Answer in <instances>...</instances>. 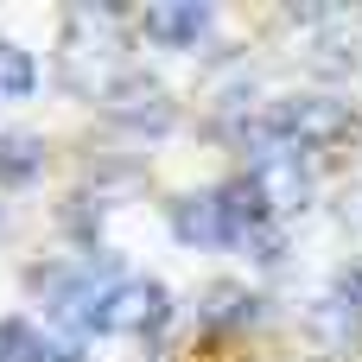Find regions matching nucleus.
Here are the masks:
<instances>
[{"instance_id": "7ed1b4c3", "label": "nucleus", "mask_w": 362, "mask_h": 362, "mask_svg": "<svg viewBox=\"0 0 362 362\" xmlns=\"http://www.w3.org/2000/svg\"><path fill=\"white\" fill-rule=\"evenodd\" d=\"M172 229H178V242H191V248H223V210H216V191H204V197H178V204H172Z\"/></svg>"}, {"instance_id": "6e6552de", "label": "nucleus", "mask_w": 362, "mask_h": 362, "mask_svg": "<svg viewBox=\"0 0 362 362\" xmlns=\"http://www.w3.org/2000/svg\"><path fill=\"white\" fill-rule=\"evenodd\" d=\"M38 350V331L25 318H0V362H32Z\"/></svg>"}, {"instance_id": "0eeeda50", "label": "nucleus", "mask_w": 362, "mask_h": 362, "mask_svg": "<svg viewBox=\"0 0 362 362\" xmlns=\"http://www.w3.org/2000/svg\"><path fill=\"white\" fill-rule=\"evenodd\" d=\"M0 95H6V102L32 95V57H25L19 45H0Z\"/></svg>"}, {"instance_id": "f03ea898", "label": "nucleus", "mask_w": 362, "mask_h": 362, "mask_svg": "<svg viewBox=\"0 0 362 362\" xmlns=\"http://www.w3.org/2000/svg\"><path fill=\"white\" fill-rule=\"evenodd\" d=\"M102 108H108V121H121V127H146V134H165V127H172V102H165V89H159L153 76H121V83H108V89H102Z\"/></svg>"}, {"instance_id": "9d476101", "label": "nucleus", "mask_w": 362, "mask_h": 362, "mask_svg": "<svg viewBox=\"0 0 362 362\" xmlns=\"http://www.w3.org/2000/svg\"><path fill=\"white\" fill-rule=\"evenodd\" d=\"M248 248H255V261H261V267H274V261L286 255V242H280V229H274V223H267V229H255V235H248Z\"/></svg>"}, {"instance_id": "39448f33", "label": "nucleus", "mask_w": 362, "mask_h": 362, "mask_svg": "<svg viewBox=\"0 0 362 362\" xmlns=\"http://www.w3.org/2000/svg\"><path fill=\"white\" fill-rule=\"evenodd\" d=\"M45 165V140L32 134H0V185H32Z\"/></svg>"}, {"instance_id": "423d86ee", "label": "nucleus", "mask_w": 362, "mask_h": 362, "mask_svg": "<svg viewBox=\"0 0 362 362\" xmlns=\"http://www.w3.org/2000/svg\"><path fill=\"white\" fill-rule=\"evenodd\" d=\"M255 293H242V286H210V299H204V318L210 325H242V318H255Z\"/></svg>"}, {"instance_id": "f257e3e1", "label": "nucleus", "mask_w": 362, "mask_h": 362, "mask_svg": "<svg viewBox=\"0 0 362 362\" xmlns=\"http://www.w3.org/2000/svg\"><path fill=\"white\" fill-rule=\"evenodd\" d=\"M172 318V293L159 280H134V286H115L102 299V331H140V337H159Z\"/></svg>"}, {"instance_id": "20e7f679", "label": "nucleus", "mask_w": 362, "mask_h": 362, "mask_svg": "<svg viewBox=\"0 0 362 362\" xmlns=\"http://www.w3.org/2000/svg\"><path fill=\"white\" fill-rule=\"evenodd\" d=\"M210 32V6H197V0H185V6H153L146 13V38H159V45H197Z\"/></svg>"}, {"instance_id": "1a4fd4ad", "label": "nucleus", "mask_w": 362, "mask_h": 362, "mask_svg": "<svg viewBox=\"0 0 362 362\" xmlns=\"http://www.w3.org/2000/svg\"><path fill=\"white\" fill-rule=\"evenodd\" d=\"M32 362H83V344L76 337H38Z\"/></svg>"}, {"instance_id": "9b49d317", "label": "nucleus", "mask_w": 362, "mask_h": 362, "mask_svg": "<svg viewBox=\"0 0 362 362\" xmlns=\"http://www.w3.org/2000/svg\"><path fill=\"white\" fill-rule=\"evenodd\" d=\"M337 299L344 305H362V267H344L337 274Z\"/></svg>"}]
</instances>
